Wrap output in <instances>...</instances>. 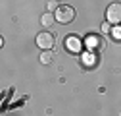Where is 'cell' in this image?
I'll use <instances>...</instances> for the list:
<instances>
[{
	"label": "cell",
	"instance_id": "6da1fadb",
	"mask_svg": "<svg viewBox=\"0 0 121 116\" xmlns=\"http://www.w3.org/2000/svg\"><path fill=\"white\" fill-rule=\"evenodd\" d=\"M54 16H56V21L58 23H71L75 19V10L71 6H60Z\"/></svg>",
	"mask_w": 121,
	"mask_h": 116
},
{
	"label": "cell",
	"instance_id": "7a4b0ae2",
	"mask_svg": "<svg viewBox=\"0 0 121 116\" xmlns=\"http://www.w3.org/2000/svg\"><path fill=\"white\" fill-rule=\"evenodd\" d=\"M54 43H56V39H54V35H52L50 31H42V33L37 35V45H39L42 50H50V48L54 47Z\"/></svg>",
	"mask_w": 121,
	"mask_h": 116
},
{
	"label": "cell",
	"instance_id": "3957f363",
	"mask_svg": "<svg viewBox=\"0 0 121 116\" xmlns=\"http://www.w3.org/2000/svg\"><path fill=\"white\" fill-rule=\"evenodd\" d=\"M106 16H108V21H112V23H121V4L119 2L110 4Z\"/></svg>",
	"mask_w": 121,
	"mask_h": 116
},
{
	"label": "cell",
	"instance_id": "277c9868",
	"mask_svg": "<svg viewBox=\"0 0 121 116\" xmlns=\"http://www.w3.org/2000/svg\"><path fill=\"white\" fill-rule=\"evenodd\" d=\"M81 47H83V43H81V39H79L77 35H69V37L65 39V48H67L69 52H79Z\"/></svg>",
	"mask_w": 121,
	"mask_h": 116
},
{
	"label": "cell",
	"instance_id": "5b68a950",
	"mask_svg": "<svg viewBox=\"0 0 121 116\" xmlns=\"http://www.w3.org/2000/svg\"><path fill=\"white\" fill-rule=\"evenodd\" d=\"M86 47H88L90 50L102 48V47H104V41H102L100 37H96V35H90V37H86Z\"/></svg>",
	"mask_w": 121,
	"mask_h": 116
},
{
	"label": "cell",
	"instance_id": "8992f818",
	"mask_svg": "<svg viewBox=\"0 0 121 116\" xmlns=\"http://www.w3.org/2000/svg\"><path fill=\"white\" fill-rule=\"evenodd\" d=\"M54 21H56V16H54L52 12H46V14H42V18H40V25H42V27H50Z\"/></svg>",
	"mask_w": 121,
	"mask_h": 116
},
{
	"label": "cell",
	"instance_id": "52a82bcc",
	"mask_svg": "<svg viewBox=\"0 0 121 116\" xmlns=\"http://www.w3.org/2000/svg\"><path fill=\"white\" fill-rule=\"evenodd\" d=\"M40 62H42V64H50V62H52V52H50V50H44V52L40 54Z\"/></svg>",
	"mask_w": 121,
	"mask_h": 116
},
{
	"label": "cell",
	"instance_id": "ba28073f",
	"mask_svg": "<svg viewBox=\"0 0 121 116\" xmlns=\"http://www.w3.org/2000/svg\"><path fill=\"white\" fill-rule=\"evenodd\" d=\"M83 64H85V66H94L96 60H94L92 54H85V56H83Z\"/></svg>",
	"mask_w": 121,
	"mask_h": 116
},
{
	"label": "cell",
	"instance_id": "9c48e42d",
	"mask_svg": "<svg viewBox=\"0 0 121 116\" xmlns=\"http://www.w3.org/2000/svg\"><path fill=\"white\" fill-rule=\"evenodd\" d=\"M58 8H60V6L54 2V0H50V2H48V10H50V12H54V10H58Z\"/></svg>",
	"mask_w": 121,
	"mask_h": 116
},
{
	"label": "cell",
	"instance_id": "30bf717a",
	"mask_svg": "<svg viewBox=\"0 0 121 116\" xmlns=\"http://www.w3.org/2000/svg\"><path fill=\"white\" fill-rule=\"evenodd\" d=\"M102 29L104 31H110V23H102Z\"/></svg>",
	"mask_w": 121,
	"mask_h": 116
}]
</instances>
